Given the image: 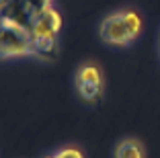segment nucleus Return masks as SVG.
Here are the masks:
<instances>
[{
  "label": "nucleus",
  "instance_id": "f257e3e1",
  "mask_svg": "<svg viewBox=\"0 0 160 158\" xmlns=\"http://www.w3.org/2000/svg\"><path fill=\"white\" fill-rule=\"evenodd\" d=\"M62 27L56 0H0V60L49 64L60 54Z\"/></svg>",
  "mask_w": 160,
  "mask_h": 158
},
{
  "label": "nucleus",
  "instance_id": "f03ea898",
  "mask_svg": "<svg viewBox=\"0 0 160 158\" xmlns=\"http://www.w3.org/2000/svg\"><path fill=\"white\" fill-rule=\"evenodd\" d=\"M144 14L136 6H121L107 13L99 23V39L113 49H127L142 37Z\"/></svg>",
  "mask_w": 160,
  "mask_h": 158
},
{
  "label": "nucleus",
  "instance_id": "7ed1b4c3",
  "mask_svg": "<svg viewBox=\"0 0 160 158\" xmlns=\"http://www.w3.org/2000/svg\"><path fill=\"white\" fill-rule=\"evenodd\" d=\"M76 97L86 107H97L105 97V72L97 62H82L72 76Z\"/></svg>",
  "mask_w": 160,
  "mask_h": 158
},
{
  "label": "nucleus",
  "instance_id": "20e7f679",
  "mask_svg": "<svg viewBox=\"0 0 160 158\" xmlns=\"http://www.w3.org/2000/svg\"><path fill=\"white\" fill-rule=\"evenodd\" d=\"M113 158H148L146 146L140 138H121L113 148Z\"/></svg>",
  "mask_w": 160,
  "mask_h": 158
},
{
  "label": "nucleus",
  "instance_id": "39448f33",
  "mask_svg": "<svg viewBox=\"0 0 160 158\" xmlns=\"http://www.w3.org/2000/svg\"><path fill=\"white\" fill-rule=\"evenodd\" d=\"M49 156H52V158H86L84 156V150L80 148V146H76V144L62 146V148L49 152Z\"/></svg>",
  "mask_w": 160,
  "mask_h": 158
},
{
  "label": "nucleus",
  "instance_id": "423d86ee",
  "mask_svg": "<svg viewBox=\"0 0 160 158\" xmlns=\"http://www.w3.org/2000/svg\"><path fill=\"white\" fill-rule=\"evenodd\" d=\"M41 158H52V156H49V152H47V154H43V156Z\"/></svg>",
  "mask_w": 160,
  "mask_h": 158
},
{
  "label": "nucleus",
  "instance_id": "0eeeda50",
  "mask_svg": "<svg viewBox=\"0 0 160 158\" xmlns=\"http://www.w3.org/2000/svg\"><path fill=\"white\" fill-rule=\"evenodd\" d=\"M158 51H160V33H158Z\"/></svg>",
  "mask_w": 160,
  "mask_h": 158
}]
</instances>
